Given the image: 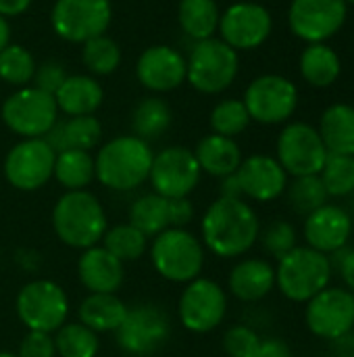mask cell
Instances as JSON below:
<instances>
[{
    "instance_id": "obj_29",
    "label": "cell",
    "mask_w": 354,
    "mask_h": 357,
    "mask_svg": "<svg viewBox=\"0 0 354 357\" xmlns=\"http://www.w3.org/2000/svg\"><path fill=\"white\" fill-rule=\"evenodd\" d=\"M300 75L307 84L315 88H330L338 82L342 73V61L338 52L328 42L307 44L300 54Z\"/></svg>"
},
{
    "instance_id": "obj_22",
    "label": "cell",
    "mask_w": 354,
    "mask_h": 357,
    "mask_svg": "<svg viewBox=\"0 0 354 357\" xmlns=\"http://www.w3.org/2000/svg\"><path fill=\"white\" fill-rule=\"evenodd\" d=\"M77 278L88 293H117L123 284V264L104 247L83 249L77 259Z\"/></svg>"
},
{
    "instance_id": "obj_39",
    "label": "cell",
    "mask_w": 354,
    "mask_h": 357,
    "mask_svg": "<svg viewBox=\"0 0 354 357\" xmlns=\"http://www.w3.org/2000/svg\"><path fill=\"white\" fill-rule=\"evenodd\" d=\"M330 197H348L354 192V155H332L319 172Z\"/></svg>"
},
{
    "instance_id": "obj_9",
    "label": "cell",
    "mask_w": 354,
    "mask_h": 357,
    "mask_svg": "<svg viewBox=\"0 0 354 357\" xmlns=\"http://www.w3.org/2000/svg\"><path fill=\"white\" fill-rule=\"evenodd\" d=\"M242 102L250 115V121H259L263 126L284 123L298 107V88L284 75L265 73L248 84Z\"/></svg>"
},
{
    "instance_id": "obj_37",
    "label": "cell",
    "mask_w": 354,
    "mask_h": 357,
    "mask_svg": "<svg viewBox=\"0 0 354 357\" xmlns=\"http://www.w3.org/2000/svg\"><path fill=\"white\" fill-rule=\"evenodd\" d=\"M81 46V61L86 69L94 75H111L121 63V48L106 33L96 36Z\"/></svg>"
},
{
    "instance_id": "obj_12",
    "label": "cell",
    "mask_w": 354,
    "mask_h": 357,
    "mask_svg": "<svg viewBox=\"0 0 354 357\" xmlns=\"http://www.w3.org/2000/svg\"><path fill=\"white\" fill-rule=\"evenodd\" d=\"M277 161L288 176H315L321 172L328 149L319 136V130L305 121L288 123L277 136Z\"/></svg>"
},
{
    "instance_id": "obj_30",
    "label": "cell",
    "mask_w": 354,
    "mask_h": 357,
    "mask_svg": "<svg viewBox=\"0 0 354 357\" xmlns=\"http://www.w3.org/2000/svg\"><path fill=\"white\" fill-rule=\"evenodd\" d=\"M221 10L215 0H179L177 21L182 31L194 42L215 38Z\"/></svg>"
},
{
    "instance_id": "obj_43",
    "label": "cell",
    "mask_w": 354,
    "mask_h": 357,
    "mask_svg": "<svg viewBox=\"0 0 354 357\" xmlns=\"http://www.w3.org/2000/svg\"><path fill=\"white\" fill-rule=\"evenodd\" d=\"M65 79H67V69L63 67L61 61H44L35 67L31 84L54 96V92L63 86Z\"/></svg>"
},
{
    "instance_id": "obj_26",
    "label": "cell",
    "mask_w": 354,
    "mask_h": 357,
    "mask_svg": "<svg viewBox=\"0 0 354 357\" xmlns=\"http://www.w3.org/2000/svg\"><path fill=\"white\" fill-rule=\"evenodd\" d=\"M194 157L200 165V172L213 176V178H225L238 172L242 163V151L234 138L219 136V134H209L204 136L196 149Z\"/></svg>"
},
{
    "instance_id": "obj_36",
    "label": "cell",
    "mask_w": 354,
    "mask_h": 357,
    "mask_svg": "<svg viewBox=\"0 0 354 357\" xmlns=\"http://www.w3.org/2000/svg\"><path fill=\"white\" fill-rule=\"evenodd\" d=\"M35 59L33 54L21 44H8L0 50V79L23 88L29 86L35 73Z\"/></svg>"
},
{
    "instance_id": "obj_51",
    "label": "cell",
    "mask_w": 354,
    "mask_h": 357,
    "mask_svg": "<svg viewBox=\"0 0 354 357\" xmlns=\"http://www.w3.org/2000/svg\"><path fill=\"white\" fill-rule=\"evenodd\" d=\"M10 44V25L8 19L0 15V50Z\"/></svg>"
},
{
    "instance_id": "obj_7",
    "label": "cell",
    "mask_w": 354,
    "mask_h": 357,
    "mask_svg": "<svg viewBox=\"0 0 354 357\" xmlns=\"http://www.w3.org/2000/svg\"><path fill=\"white\" fill-rule=\"evenodd\" d=\"M0 117L21 138H44L58 121V107L52 94L35 86H23L2 102Z\"/></svg>"
},
{
    "instance_id": "obj_33",
    "label": "cell",
    "mask_w": 354,
    "mask_h": 357,
    "mask_svg": "<svg viewBox=\"0 0 354 357\" xmlns=\"http://www.w3.org/2000/svg\"><path fill=\"white\" fill-rule=\"evenodd\" d=\"M171 119H173L171 107L163 98H159V96L142 98L131 113L134 136H138L146 142L154 140L167 132V128L171 126Z\"/></svg>"
},
{
    "instance_id": "obj_20",
    "label": "cell",
    "mask_w": 354,
    "mask_h": 357,
    "mask_svg": "<svg viewBox=\"0 0 354 357\" xmlns=\"http://www.w3.org/2000/svg\"><path fill=\"white\" fill-rule=\"evenodd\" d=\"M303 234L307 247L325 255H334L348 245L353 236V218L344 207L325 203L305 218Z\"/></svg>"
},
{
    "instance_id": "obj_35",
    "label": "cell",
    "mask_w": 354,
    "mask_h": 357,
    "mask_svg": "<svg viewBox=\"0 0 354 357\" xmlns=\"http://www.w3.org/2000/svg\"><path fill=\"white\" fill-rule=\"evenodd\" d=\"M102 247L111 255H115L121 264L138 261L148 251V236H144L129 222L117 224L113 228H106V232L102 236Z\"/></svg>"
},
{
    "instance_id": "obj_24",
    "label": "cell",
    "mask_w": 354,
    "mask_h": 357,
    "mask_svg": "<svg viewBox=\"0 0 354 357\" xmlns=\"http://www.w3.org/2000/svg\"><path fill=\"white\" fill-rule=\"evenodd\" d=\"M54 100L58 111L69 117L94 115L104 100V90L92 75H67L63 86L54 92Z\"/></svg>"
},
{
    "instance_id": "obj_38",
    "label": "cell",
    "mask_w": 354,
    "mask_h": 357,
    "mask_svg": "<svg viewBox=\"0 0 354 357\" xmlns=\"http://www.w3.org/2000/svg\"><path fill=\"white\" fill-rule=\"evenodd\" d=\"M286 192H288V201H290L292 209L305 218L309 213H313L315 209L323 207L330 199L319 174L294 178L292 184H288Z\"/></svg>"
},
{
    "instance_id": "obj_17",
    "label": "cell",
    "mask_w": 354,
    "mask_h": 357,
    "mask_svg": "<svg viewBox=\"0 0 354 357\" xmlns=\"http://www.w3.org/2000/svg\"><path fill=\"white\" fill-rule=\"evenodd\" d=\"M307 328L325 341H336L354 331V293L340 287H328L305 307Z\"/></svg>"
},
{
    "instance_id": "obj_34",
    "label": "cell",
    "mask_w": 354,
    "mask_h": 357,
    "mask_svg": "<svg viewBox=\"0 0 354 357\" xmlns=\"http://www.w3.org/2000/svg\"><path fill=\"white\" fill-rule=\"evenodd\" d=\"M54 347L58 357H96L100 341L98 335L81 322H65L54 333Z\"/></svg>"
},
{
    "instance_id": "obj_15",
    "label": "cell",
    "mask_w": 354,
    "mask_h": 357,
    "mask_svg": "<svg viewBox=\"0 0 354 357\" xmlns=\"http://www.w3.org/2000/svg\"><path fill=\"white\" fill-rule=\"evenodd\" d=\"M200 165L194 151L186 146H169L154 155L150 167L152 190L165 199H186L200 182Z\"/></svg>"
},
{
    "instance_id": "obj_31",
    "label": "cell",
    "mask_w": 354,
    "mask_h": 357,
    "mask_svg": "<svg viewBox=\"0 0 354 357\" xmlns=\"http://www.w3.org/2000/svg\"><path fill=\"white\" fill-rule=\"evenodd\" d=\"M52 176L67 190H86V186H90L96 178L94 157L90 155V151H61L56 153Z\"/></svg>"
},
{
    "instance_id": "obj_8",
    "label": "cell",
    "mask_w": 354,
    "mask_h": 357,
    "mask_svg": "<svg viewBox=\"0 0 354 357\" xmlns=\"http://www.w3.org/2000/svg\"><path fill=\"white\" fill-rule=\"evenodd\" d=\"M15 310L27 331L52 335L69 318V297L52 280H31L19 291Z\"/></svg>"
},
{
    "instance_id": "obj_25",
    "label": "cell",
    "mask_w": 354,
    "mask_h": 357,
    "mask_svg": "<svg viewBox=\"0 0 354 357\" xmlns=\"http://www.w3.org/2000/svg\"><path fill=\"white\" fill-rule=\"evenodd\" d=\"M102 138V123L96 115H77L65 121H56L52 130L44 136V140L52 146L54 153L77 149L90 151Z\"/></svg>"
},
{
    "instance_id": "obj_53",
    "label": "cell",
    "mask_w": 354,
    "mask_h": 357,
    "mask_svg": "<svg viewBox=\"0 0 354 357\" xmlns=\"http://www.w3.org/2000/svg\"><path fill=\"white\" fill-rule=\"evenodd\" d=\"M344 2H346V4H354V0H344Z\"/></svg>"
},
{
    "instance_id": "obj_5",
    "label": "cell",
    "mask_w": 354,
    "mask_h": 357,
    "mask_svg": "<svg viewBox=\"0 0 354 357\" xmlns=\"http://www.w3.org/2000/svg\"><path fill=\"white\" fill-rule=\"evenodd\" d=\"M150 259L154 270L169 282L188 284L202 274L204 247L186 228H167L154 236L150 247Z\"/></svg>"
},
{
    "instance_id": "obj_44",
    "label": "cell",
    "mask_w": 354,
    "mask_h": 357,
    "mask_svg": "<svg viewBox=\"0 0 354 357\" xmlns=\"http://www.w3.org/2000/svg\"><path fill=\"white\" fill-rule=\"evenodd\" d=\"M19 357H56L54 337L48 333L27 331L19 345Z\"/></svg>"
},
{
    "instance_id": "obj_14",
    "label": "cell",
    "mask_w": 354,
    "mask_h": 357,
    "mask_svg": "<svg viewBox=\"0 0 354 357\" xmlns=\"http://www.w3.org/2000/svg\"><path fill=\"white\" fill-rule=\"evenodd\" d=\"M117 345L136 357H146L156 354L171 335V322L167 314L150 303L127 307L123 324L117 328Z\"/></svg>"
},
{
    "instance_id": "obj_13",
    "label": "cell",
    "mask_w": 354,
    "mask_h": 357,
    "mask_svg": "<svg viewBox=\"0 0 354 357\" xmlns=\"http://www.w3.org/2000/svg\"><path fill=\"white\" fill-rule=\"evenodd\" d=\"M56 153L44 138H23L4 157L6 182L23 192L42 188L54 172Z\"/></svg>"
},
{
    "instance_id": "obj_1",
    "label": "cell",
    "mask_w": 354,
    "mask_h": 357,
    "mask_svg": "<svg viewBox=\"0 0 354 357\" xmlns=\"http://www.w3.org/2000/svg\"><path fill=\"white\" fill-rule=\"evenodd\" d=\"M200 234L202 247L213 255L223 259L242 257L259 241L261 222L244 199L219 197L204 211Z\"/></svg>"
},
{
    "instance_id": "obj_50",
    "label": "cell",
    "mask_w": 354,
    "mask_h": 357,
    "mask_svg": "<svg viewBox=\"0 0 354 357\" xmlns=\"http://www.w3.org/2000/svg\"><path fill=\"white\" fill-rule=\"evenodd\" d=\"M332 347L338 357H354V333H348V335L332 341Z\"/></svg>"
},
{
    "instance_id": "obj_52",
    "label": "cell",
    "mask_w": 354,
    "mask_h": 357,
    "mask_svg": "<svg viewBox=\"0 0 354 357\" xmlns=\"http://www.w3.org/2000/svg\"><path fill=\"white\" fill-rule=\"evenodd\" d=\"M0 357H19L17 354H10V351H0Z\"/></svg>"
},
{
    "instance_id": "obj_2",
    "label": "cell",
    "mask_w": 354,
    "mask_h": 357,
    "mask_svg": "<svg viewBox=\"0 0 354 357\" xmlns=\"http://www.w3.org/2000/svg\"><path fill=\"white\" fill-rule=\"evenodd\" d=\"M152 159L154 153L146 140L134 134L117 136L94 157L96 180L108 190H134L148 180Z\"/></svg>"
},
{
    "instance_id": "obj_40",
    "label": "cell",
    "mask_w": 354,
    "mask_h": 357,
    "mask_svg": "<svg viewBox=\"0 0 354 357\" xmlns=\"http://www.w3.org/2000/svg\"><path fill=\"white\" fill-rule=\"evenodd\" d=\"M248 123H250V115H248L244 102L238 98H225V100L217 102L211 111L213 134L236 138L238 134H242L248 128Z\"/></svg>"
},
{
    "instance_id": "obj_49",
    "label": "cell",
    "mask_w": 354,
    "mask_h": 357,
    "mask_svg": "<svg viewBox=\"0 0 354 357\" xmlns=\"http://www.w3.org/2000/svg\"><path fill=\"white\" fill-rule=\"evenodd\" d=\"M221 197L225 199H242V188L236 178V174L221 178Z\"/></svg>"
},
{
    "instance_id": "obj_45",
    "label": "cell",
    "mask_w": 354,
    "mask_h": 357,
    "mask_svg": "<svg viewBox=\"0 0 354 357\" xmlns=\"http://www.w3.org/2000/svg\"><path fill=\"white\" fill-rule=\"evenodd\" d=\"M194 220V205L190 199H169V222L171 228H186Z\"/></svg>"
},
{
    "instance_id": "obj_16",
    "label": "cell",
    "mask_w": 354,
    "mask_h": 357,
    "mask_svg": "<svg viewBox=\"0 0 354 357\" xmlns=\"http://www.w3.org/2000/svg\"><path fill=\"white\" fill-rule=\"evenodd\" d=\"M348 4L344 0H292L288 25L307 44L328 42L346 23Z\"/></svg>"
},
{
    "instance_id": "obj_6",
    "label": "cell",
    "mask_w": 354,
    "mask_h": 357,
    "mask_svg": "<svg viewBox=\"0 0 354 357\" xmlns=\"http://www.w3.org/2000/svg\"><path fill=\"white\" fill-rule=\"evenodd\" d=\"M186 63V79L202 94H219L227 90L236 82L240 69L238 50L225 44L221 38L194 42Z\"/></svg>"
},
{
    "instance_id": "obj_41",
    "label": "cell",
    "mask_w": 354,
    "mask_h": 357,
    "mask_svg": "<svg viewBox=\"0 0 354 357\" xmlns=\"http://www.w3.org/2000/svg\"><path fill=\"white\" fill-rule=\"evenodd\" d=\"M261 236V243H263V249L275 257V259H282L286 253H290L296 245V228L286 222V220H275L271 222Z\"/></svg>"
},
{
    "instance_id": "obj_3",
    "label": "cell",
    "mask_w": 354,
    "mask_h": 357,
    "mask_svg": "<svg viewBox=\"0 0 354 357\" xmlns=\"http://www.w3.org/2000/svg\"><path fill=\"white\" fill-rule=\"evenodd\" d=\"M52 228L58 241L71 249L96 247L108 224L100 201L88 190H67L52 207Z\"/></svg>"
},
{
    "instance_id": "obj_18",
    "label": "cell",
    "mask_w": 354,
    "mask_h": 357,
    "mask_svg": "<svg viewBox=\"0 0 354 357\" xmlns=\"http://www.w3.org/2000/svg\"><path fill=\"white\" fill-rule=\"evenodd\" d=\"M273 29L271 13L257 2H236L221 13L219 33L234 50H255L267 42Z\"/></svg>"
},
{
    "instance_id": "obj_48",
    "label": "cell",
    "mask_w": 354,
    "mask_h": 357,
    "mask_svg": "<svg viewBox=\"0 0 354 357\" xmlns=\"http://www.w3.org/2000/svg\"><path fill=\"white\" fill-rule=\"evenodd\" d=\"M31 6V0H0V15L2 17H19Z\"/></svg>"
},
{
    "instance_id": "obj_19",
    "label": "cell",
    "mask_w": 354,
    "mask_h": 357,
    "mask_svg": "<svg viewBox=\"0 0 354 357\" xmlns=\"http://www.w3.org/2000/svg\"><path fill=\"white\" fill-rule=\"evenodd\" d=\"M186 71H188L186 56L177 48H171L167 44L148 46L140 54L136 65L138 82L146 90L156 94L179 88L186 82Z\"/></svg>"
},
{
    "instance_id": "obj_46",
    "label": "cell",
    "mask_w": 354,
    "mask_h": 357,
    "mask_svg": "<svg viewBox=\"0 0 354 357\" xmlns=\"http://www.w3.org/2000/svg\"><path fill=\"white\" fill-rule=\"evenodd\" d=\"M334 259H336V261L332 264V268L336 266V270H338L342 282L346 284V289H348L351 293H354V249L344 247V249L336 251V253H334Z\"/></svg>"
},
{
    "instance_id": "obj_23",
    "label": "cell",
    "mask_w": 354,
    "mask_h": 357,
    "mask_svg": "<svg viewBox=\"0 0 354 357\" xmlns=\"http://www.w3.org/2000/svg\"><path fill=\"white\" fill-rule=\"evenodd\" d=\"M227 287L230 293L244 303L261 301L275 289V268L267 259H242L232 268Z\"/></svg>"
},
{
    "instance_id": "obj_4",
    "label": "cell",
    "mask_w": 354,
    "mask_h": 357,
    "mask_svg": "<svg viewBox=\"0 0 354 357\" xmlns=\"http://www.w3.org/2000/svg\"><path fill=\"white\" fill-rule=\"evenodd\" d=\"M332 272L334 268L330 255L307 245L294 247L290 253L277 259L275 287L286 299L294 303H307L330 287Z\"/></svg>"
},
{
    "instance_id": "obj_11",
    "label": "cell",
    "mask_w": 354,
    "mask_h": 357,
    "mask_svg": "<svg viewBox=\"0 0 354 357\" xmlns=\"http://www.w3.org/2000/svg\"><path fill=\"white\" fill-rule=\"evenodd\" d=\"M227 314V295L211 278H194L186 284L177 301V316L186 331L207 335L215 331Z\"/></svg>"
},
{
    "instance_id": "obj_10",
    "label": "cell",
    "mask_w": 354,
    "mask_h": 357,
    "mask_svg": "<svg viewBox=\"0 0 354 357\" xmlns=\"http://www.w3.org/2000/svg\"><path fill=\"white\" fill-rule=\"evenodd\" d=\"M111 19V0H56L50 10L54 33L73 44H83L106 33Z\"/></svg>"
},
{
    "instance_id": "obj_47",
    "label": "cell",
    "mask_w": 354,
    "mask_h": 357,
    "mask_svg": "<svg viewBox=\"0 0 354 357\" xmlns=\"http://www.w3.org/2000/svg\"><path fill=\"white\" fill-rule=\"evenodd\" d=\"M257 357H292V349L282 339H265L261 341Z\"/></svg>"
},
{
    "instance_id": "obj_27",
    "label": "cell",
    "mask_w": 354,
    "mask_h": 357,
    "mask_svg": "<svg viewBox=\"0 0 354 357\" xmlns=\"http://www.w3.org/2000/svg\"><path fill=\"white\" fill-rule=\"evenodd\" d=\"M79 322L90 331L117 333L127 316V305L115 293H90L77 310Z\"/></svg>"
},
{
    "instance_id": "obj_28",
    "label": "cell",
    "mask_w": 354,
    "mask_h": 357,
    "mask_svg": "<svg viewBox=\"0 0 354 357\" xmlns=\"http://www.w3.org/2000/svg\"><path fill=\"white\" fill-rule=\"evenodd\" d=\"M319 136L332 155H354V107L330 105L319 119Z\"/></svg>"
},
{
    "instance_id": "obj_21",
    "label": "cell",
    "mask_w": 354,
    "mask_h": 357,
    "mask_svg": "<svg viewBox=\"0 0 354 357\" xmlns=\"http://www.w3.org/2000/svg\"><path fill=\"white\" fill-rule=\"evenodd\" d=\"M236 178L242 188V197L259 203H269L282 197L288 188V174L275 157L250 155L242 159Z\"/></svg>"
},
{
    "instance_id": "obj_42",
    "label": "cell",
    "mask_w": 354,
    "mask_h": 357,
    "mask_svg": "<svg viewBox=\"0 0 354 357\" xmlns=\"http://www.w3.org/2000/svg\"><path fill=\"white\" fill-rule=\"evenodd\" d=\"M261 337L250 326H232L223 335V349L230 357H257Z\"/></svg>"
},
{
    "instance_id": "obj_32",
    "label": "cell",
    "mask_w": 354,
    "mask_h": 357,
    "mask_svg": "<svg viewBox=\"0 0 354 357\" xmlns=\"http://www.w3.org/2000/svg\"><path fill=\"white\" fill-rule=\"evenodd\" d=\"M129 224L138 228L144 236H159L167 228H171L169 222V199L148 192L136 199L129 207Z\"/></svg>"
}]
</instances>
